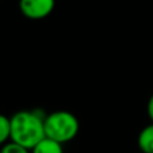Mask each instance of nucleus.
Wrapping results in <instances>:
<instances>
[{
	"label": "nucleus",
	"mask_w": 153,
	"mask_h": 153,
	"mask_svg": "<svg viewBox=\"0 0 153 153\" xmlns=\"http://www.w3.org/2000/svg\"><path fill=\"white\" fill-rule=\"evenodd\" d=\"M0 153H31V151H28L27 148L19 145V144L8 141L7 144H4V145L0 148Z\"/></svg>",
	"instance_id": "0eeeda50"
},
{
	"label": "nucleus",
	"mask_w": 153,
	"mask_h": 153,
	"mask_svg": "<svg viewBox=\"0 0 153 153\" xmlns=\"http://www.w3.org/2000/svg\"><path fill=\"white\" fill-rule=\"evenodd\" d=\"M146 110H148V116H149V118H151V121L153 124V94L151 95V98H149V101H148Z\"/></svg>",
	"instance_id": "6e6552de"
},
{
	"label": "nucleus",
	"mask_w": 153,
	"mask_h": 153,
	"mask_svg": "<svg viewBox=\"0 0 153 153\" xmlns=\"http://www.w3.org/2000/svg\"><path fill=\"white\" fill-rule=\"evenodd\" d=\"M55 0H20L19 8L26 18L32 20L45 19L54 11Z\"/></svg>",
	"instance_id": "7ed1b4c3"
},
{
	"label": "nucleus",
	"mask_w": 153,
	"mask_h": 153,
	"mask_svg": "<svg viewBox=\"0 0 153 153\" xmlns=\"http://www.w3.org/2000/svg\"><path fill=\"white\" fill-rule=\"evenodd\" d=\"M79 132V121L73 113L58 110L45 117V134L59 144L74 140Z\"/></svg>",
	"instance_id": "f03ea898"
},
{
	"label": "nucleus",
	"mask_w": 153,
	"mask_h": 153,
	"mask_svg": "<svg viewBox=\"0 0 153 153\" xmlns=\"http://www.w3.org/2000/svg\"><path fill=\"white\" fill-rule=\"evenodd\" d=\"M137 144L143 153H153V124H149L140 132Z\"/></svg>",
	"instance_id": "20e7f679"
},
{
	"label": "nucleus",
	"mask_w": 153,
	"mask_h": 153,
	"mask_svg": "<svg viewBox=\"0 0 153 153\" xmlns=\"http://www.w3.org/2000/svg\"><path fill=\"white\" fill-rule=\"evenodd\" d=\"M45 114L39 110H22L10 118V141L31 151L45 134Z\"/></svg>",
	"instance_id": "f257e3e1"
},
{
	"label": "nucleus",
	"mask_w": 153,
	"mask_h": 153,
	"mask_svg": "<svg viewBox=\"0 0 153 153\" xmlns=\"http://www.w3.org/2000/svg\"><path fill=\"white\" fill-rule=\"evenodd\" d=\"M31 153H63V146L56 141L45 137L31 149Z\"/></svg>",
	"instance_id": "39448f33"
},
{
	"label": "nucleus",
	"mask_w": 153,
	"mask_h": 153,
	"mask_svg": "<svg viewBox=\"0 0 153 153\" xmlns=\"http://www.w3.org/2000/svg\"><path fill=\"white\" fill-rule=\"evenodd\" d=\"M10 118L4 114H0V148L10 141Z\"/></svg>",
	"instance_id": "423d86ee"
}]
</instances>
